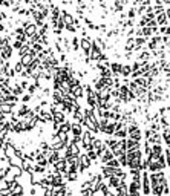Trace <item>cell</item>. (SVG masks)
Returning <instances> with one entry per match:
<instances>
[{"instance_id":"1","label":"cell","mask_w":170,"mask_h":196,"mask_svg":"<svg viewBox=\"0 0 170 196\" xmlns=\"http://www.w3.org/2000/svg\"><path fill=\"white\" fill-rule=\"evenodd\" d=\"M166 167V160H164V155H153L147 156V169L150 172H159Z\"/></svg>"},{"instance_id":"2","label":"cell","mask_w":170,"mask_h":196,"mask_svg":"<svg viewBox=\"0 0 170 196\" xmlns=\"http://www.w3.org/2000/svg\"><path fill=\"white\" fill-rule=\"evenodd\" d=\"M126 158H127V165H129L130 169H135V167L139 169V164H141V161H143V155H141L139 149L127 150Z\"/></svg>"},{"instance_id":"3","label":"cell","mask_w":170,"mask_h":196,"mask_svg":"<svg viewBox=\"0 0 170 196\" xmlns=\"http://www.w3.org/2000/svg\"><path fill=\"white\" fill-rule=\"evenodd\" d=\"M141 192L144 195H150V179H149V172L143 170L141 173Z\"/></svg>"},{"instance_id":"4","label":"cell","mask_w":170,"mask_h":196,"mask_svg":"<svg viewBox=\"0 0 170 196\" xmlns=\"http://www.w3.org/2000/svg\"><path fill=\"white\" fill-rule=\"evenodd\" d=\"M127 133L130 135V138L132 140H136V141H139L141 138H143V133H141V129L138 127V124H135L133 123L129 129H127Z\"/></svg>"},{"instance_id":"5","label":"cell","mask_w":170,"mask_h":196,"mask_svg":"<svg viewBox=\"0 0 170 196\" xmlns=\"http://www.w3.org/2000/svg\"><path fill=\"white\" fill-rule=\"evenodd\" d=\"M139 190H141V182H136V181H132V184L127 187L129 196H139Z\"/></svg>"},{"instance_id":"6","label":"cell","mask_w":170,"mask_h":196,"mask_svg":"<svg viewBox=\"0 0 170 196\" xmlns=\"http://www.w3.org/2000/svg\"><path fill=\"white\" fill-rule=\"evenodd\" d=\"M155 20H156V23H158L159 26L167 25V16H166V11H161V12L155 14Z\"/></svg>"},{"instance_id":"7","label":"cell","mask_w":170,"mask_h":196,"mask_svg":"<svg viewBox=\"0 0 170 196\" xmlns=\"http://www.w3.org/2000/svg\"><path fill=\"white\" fill-rule=\"evenodd\" d=\"M133 149H139V141L130 138V140L126 141V152H127V150H133Z\"/></svg>"},{"instance_id":"8","label":"cell","mask_w":170,"mask_h":196,"mask_svg":"<svg viewBox=\"0 0 170 196\" xmlns=\"http://www.w3.org/2000/svg\"><path fill=\"white\" fill-rule=\"evenodd\" d=\"M152 57V52L150 51H139V55H138V60L139 61H149V58Z\"/></svg>"},{"instance_id":"9","label":"cell","mask_w":170,"mask_h":196,"mask_svg":"<svg viewBox=\"0 0 170 196\" xmlns=\"http://www.w3.org/2000/svg\"><path fill=\"white\" fill-rule=\"evenodd\" d=\"M120 74H123L124 77H129L132 74V68L129 65H121V69H120Z\"/></svg>"},{"instance_id":"10","label":"cell","mask_w":170,"mask_h":196,"mask_svg":"<svg viewBox=\"0 0 170 196\" xmlns=\"http://www.w3.org/2000/svg\"><path fill=\"white\" fill-rule=\"evenodd\" d=\"M133 48H135V38H129L127 43H126V46H124V49H126L127 52H132Z\"/></svg>"},{"instance_id":"11","label":"cell","mask_w":170,"mask_h":196,"mask_svg":"<svg viewBox=\"0 0 170 196\" xmlns=\"http://www.w3.org/2000/svg\"><path fill=\"white\" fill-rule=\"evenodd\" d=\"M152 153H153V155H163V147H161V144H153V146H152Z\"/></svg>"},{"instance_id":"12","label":"cell","mask_w":170,"mask_h":196,"mask_svg":"<svg viewBox=\"0 0 170 196\" xmlns=\"http://www.w3.org/2000/svg\"><path fill=\"white\" fill-rule=\"evenodd\" d=\"M159 34H163V36H170V28L169 26H159V31H158Z\"/></svg>"},{"instance_id":"13","label":"cell","mask_w":170,"mask_h":196,"mask_svg":"<svg viewBox=\"0 0 170 196\" xmlns=\"http://www.w3.org/2000/svg\"><path fill=\"white\" fill-rule=\"evenodd\" d=\"M120 69H121V65H120V63H112V65H111V71L115 72V74H118Z\"/></svg>"},{"instance_id":"14","label":"cell","mask_w":170,"mask_h":196,"mask_svg":"<svg viewBox=\"0 0 170 196\" xmlns=\"http://www.w3.org/2000/svg\"><path fill=\"white\" fill-rule=\"evenodd\" d=\"M166 164H167V165H170V147L166 150Z\"/></svg>"},{"instance_id":"15","label":"cell","mask_w":170,"mask_h":196,"mask_svg":"<svg viewBox=\"0 0 170 196\" xmlns=\"http://www.w3.org/2000/svg\"><path fill=\"white\" fill-rule=\"evenodd\" d=\"M163 41H164V45H166V46H170V36H164Z\"/></svg>"},{"instance_id":"16","label":"cell","mask_w":170,"mask_h":196,"mask_svg":"<svg viewBox=\"0 0 170 196\" xmlns=\"http://www.w3.org/2000/svg\"><path fill=\"white\" fill-rule=\"evenodd\" d=\"M135 14H136V12H135V9H130V11H129V17H130V18L135 17Z\"/></svg>"},{"instance_id":"17","label":"cell","mask_w":170,"mask_h":196,"mask_svg":"<svg viewBox=\"0 0 170 196\" xmlns=\"http://www.w3.org/2000/svg\"><path fill=\"white\" fill-rule=\"evenodd\" d=\"M164 140H166V143H167V146H169V147H170V135H169V136H167V138H164Z\"/></svg>"},{"instance_id":"18","label":"cell","mask_w":170,"mask_h":196,"mask_svg":"<svg viewBox=\"0 0 170 196\" xmlns=\"http://www.w3.org/2000/svg\"><path fill=\"white\" fill-rule=\"evenodd\" d=\"M166 16H167V18H169V20H170V8H169V9H167V11H166Z\"/></svg>"},{"instance_id":"19","label":"cell","mask_w":170,"mask_h":196,"mask_svg":"<svg viewBox=\"0 0 170 196\" xmlns=\"http://www.w3.org/2000/svg\"><path fill=\"white\" fill-rule=\"evenodd\" d=\"M169 22H170V20H169Z\"/></svg>"}]
</instances>
